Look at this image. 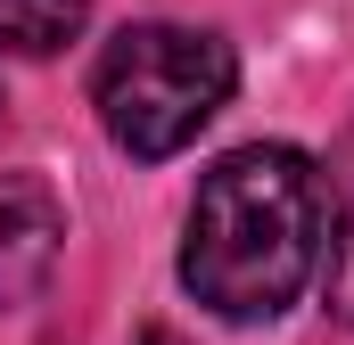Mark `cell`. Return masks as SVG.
<instances>
[{
    "instance_id": "1",
    "label": "cell",
    "mask_w": 354,
    "mask_h": 345,
    "mask_svg": "<svg viewBox=\"0 0 354 345\" xmlns=\"http://www.w3.org/2000/svg\"><path fill=\"white\" fill-rule=\"evenodd\" d=\"M330 239V181L305 148H231L198 181L181 230V288L223 321H272L305 296Z\"/></svg>"
},
{
    "instance_id": "4",
    "label": "cell",
    "mask_w": 354,
    "mask_h": 345,
    "mask_svg": "<svg viewBox=\"0 0 354 345\" xmlns=\"http://www.w3.org/2000/svg\"><path fill=\"white\" fill-rule=\"evenodd\" d=\"M322 288H330V313L354 321V132L330 157V239H322Z\"/></svg>"
},
{
    "instance_id": "5",
    "label": "cell",
    "mask_w": 354,
    "mask_h": 345,
    "mask_svg": "<svg viewBox=\"0 0 354 345\" xmlns=\"http://www.w3.org/2000/svg\"><path fill=\"white\" fill-rule=\"evenodd\" d=\"M91 25V0H0V50L17 58H58Z\"/></svg>"
},
{
    "instance_id": "3",
    "label": "cell",
    "mask_w": 354,
    "mask_h": 345,
    "mask_svg": "<svg viewBox=\"0 0 354 345\" xmlns=\"http://www.w3.org/2000/svg\"><path fill=\"white\" fill-rule=\"evenodd\" d=\"M66 247V206L41 172H0V304H33Z\"/></svg>"
},
{
    "instance_id": "2",
    "label": "cell",
    "mask_w": 354,
    "mask_h": 345,
    "mask_svg": "<svg viewBox=\"0 0 354 345\" xmlns=\"http://www.w3.org/2000/svg\"><path fill=\"white\" fill-rule=\"evenodd\" d=\"M239 83V58L231 41L198 33V25H124L107 50H99V75H91V99H99V124L124 157L157 165L189 148L223 99Z\"/></svg>"
}]
</instances>
